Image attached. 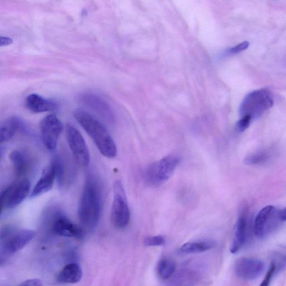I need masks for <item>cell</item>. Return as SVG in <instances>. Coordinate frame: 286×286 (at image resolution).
Listing matches in <instances>:
<instances>
[{
    "label": "cell",
    "instance_id": "obj_22",
    "mask_svg": "<svg viewBox=\"0 0 286 286\" xmlns=\"http://www.w3.org/2000/svg\"><path fill=\"white\" fill-rule=\"evenodd\" d=\"M270 153L266 151L258 152L253 155L247 156L244 159V163L249 166H258L263 165L270 160Z\"/></svg>",
    "mask_w": 286,
    "mask_h": 286
},
{
    "label": "cell",
    "instance_id": "obj_23",
    "mask_svg": "<svg viewBox=\"0 0 286 286\" xmlns=\"http://www.w3.org/2000/svg\"><path fill=\"white\" fill-rule=\"evenodd\" d=\"M166 239L162 235L147 236L144 240V244L147 246H158L166 243Z\"/></svg>",
    "mask_w": 286,
    "mask_h": 286
},
{
    "label": "cell",
    "instance_id": "obj_13",
    "mask_svg": "<svg viewBox=\"0 0 286 286\" xmlns=\"http://www.w3.org/2000/svg\"><path fill=\"white\" fill-rule=\"evenodd\" d=\"M81 101L104 120L110 123L114 122V115L112 110L101 98L91 94H85L81 96Z\"/></svg>",
    "mask_w": 286,
    "mask_h": 286
},
{
    "label": "cell",
    "instance_id": "obj_8",
    "mask_svg": "<svg viewBox=\"0 0 286 286\" xmlns=\"http://www.w3.org/2000/svg\"><path fill=\"white\" fill-rule=\"evenodd\" d=\"M30 190V181L23 180L10 185L2 191L0 197L1 213L4 209L13 208L21 204L29 194Z\"/></svg>",
    "mask_w": 286,
    "mask_h": 286
},
{
    "label": "cell",
    "instance_id": "obj_11",
    "mask_svg": "<svg viewBox=\"0 0 286 286\" xmlns=\"http://www.w3.org/2000/svg\"><path fill=\"white\" fill-rule=\"evenodd\" d=\"M265 268V264L260 260L241 257L235 263L234 272L240 279L251 281L261 276Z\"/></svg>",
    "mask_w": 286,
    "mask_h": 286
},
{
    "label": "cell",
    "instance_id": "obj_3",
    "mask_svg": "<svg viewBox=\"0 0 286 286\" xmlns=\"http://www.w3.org/2000/svg\"><path fill=\"white\" fill-rule=\"evenodd\" d=\"M273 105L272 93L267 89L253 91L246 95L239 109L241 117L249 116L251 118H259Z\"/></svg>",
    "mask_w": 286,
    "mask_h": 286
},
{
    "label": "cell",
    "instance_id": "obj_1",
    "mask_svg": "<svg viewBox=\"0 0 286 286\" xmlns=\"http://www.w3.org/2000/svg\"><path fill=\"white\" fill-rule=\"evenodd\" d=\"M102 209V191L97 178L92 175L86 178L82 190L78 216L82 226L93 229L100 220Z\"/></svg>",
    "mask_w": 286,
    "mask_h": 286
},
{
    "label": "cell",
    "instance_id": "obj_27",
    "mask_svg": "<svg viewBox=\"0 0 286 286\" xmlns=\"http://www.w3.org/2000/svg\"><path fill=\"white\" fill-rule=\"evenodd\" d=\"M20 285L41 286L43 285L42 280L39 279H29L22 282Z\"/></svg>",
    "mask_w": 286,
    "mask_h": 286
},
{
    "label": "cell",
    "instance_id": "obj_30",
    "mask_svg": "<svg viewBox=\"0 0 286 286\" xmlns=\"http://www.w3.org/2000/svg\"><path fill=\"white\" fill-rule=\"evenodd\" d=\"M279 217L282 222H286V207L280 210Z\"/></svg>",
    "mask_w": 286,
    "mask_h": 286
},
{
    "label": "cell",
    "instance_id": "obj_29",
    "mask_svg": "<svg viewBox=\"0 0 286 286\" xmlns=\"http://www.w3.org/2000/svg\"><path fill=\"white\" fill-rule=\"evenodd\" d=\"M276 266L277 269L278 268V271L283 270V269L286 268V252L284 255L282 256V258H280L278 265Z\"/></svg>",
    "mask_w": 286,
    "mask_h": 286
},
{
    "label": "cell",
    "instance_id": "obj_26",
    "mask_svg": "<svg viewBox=\"0 0 286 286\" xmlns=\"http://www.w3.org/2000/svg\"><path fill=\"white\" fill-rule=\"evenodd\" d=\"M277 269L276 264L274 262L272 264L271 266L269 268L267 273L266 275L265 279L263 280L261 285L267 286L270 283L271 279L273 277V274L276 272Z\"/></svg>",
    "mask_w": 286,
    "mask_h": 286
},
{
    "label": "cell",
    "instance_id": "obj_6",
    "mask_svg": "<svg viewBox=\"0 0 286 286\" xmlns=\"http://www.w3.org/2000/svg\"><path fill=\"white\" fill-rule=\"evenodd\" d=\"M180 162L179 157L170 155L153 164L147 170V183L153 186H159L167 182L171 177Z\"/></svg>",
    "mask_w": 286,
    "mask_h": 286
},
{
    "label": "cell",
    "instance_id": "obj_25",
    "mask_svg": "<svg viewBox=\"0 0 286 286\" xmlns=\"http://www.w3.org/2000/svg\"><path fill=\"white\" fill-rule=\"evenodd\" d=\"M249 46V43L245 41L239 44L238 45L236 46L233 48L228 49L227 52L229 54H236L239 53L245 50Z\"/></svg>",
    "mask_w": 286,
    "mask_h": 286
},
{
    "label": "cell",
    "instance_id": "obj_10",
    "mask_svg": "<svg viewBox=\"0 0 286 286\" xmlns=\"http://www.w3.org/2000/svg\"><path fill=\"white\" fill-rule=\"evenodd\" d=\"M63 126L55 115H48L41 122L40 129L44 145L47 150L53 151L57 148Z\"/></svg>",
    "mask_w": 286,
    "mask_h": 286
},
{
    "label": "cell",
    "instance_id": "obj_20",
    "mask_svg": "<svg viewBox=\"0 0 286 286\" xmlns=\"http://www.w3.org/2000/svg\"><path fill=\"white\" fill-rule=\"evenodd\" d=\"M10 158L16 175L20 177L25 174L28 165V160L25 154L20 151H14L11 153Z\"/></svg>",
    "mask_w": 286,
    "mask_h": 286
},
{
    "label": "cell",
    "instance_id": "obj_24",
    "mask_svg": "<svg viewBox=\"0 0 286 286\" xmlns=\"http://www.w3.org/2000/svg\"><path fill=\"white\" fill-rule=\"evenodd\" d=\"M252 119L251 117L246 116L241 117V118L238 121L237 124H236V129L239 132H243L246 129L248 128Z\"/></svg>",
    "mask_w": 286,
    "mask_h": 286
},
{
    "label": "cell",
    "instance_id": "obj_14",
    "mask_svg": "<svg viewBox=\"0 0 286 286\" xmlns=\"http://www.w3.org/2000/svg\"><path fill=\"white\" fill-rule=\"evenodd\" d=\"M247 222L244 212L239 214L235 227L234 237L230 247V252L235 254L239 252L245 243L247 236Z\"/></svg>",
    "mask_w": 286,
    "mask_h": 286
},
{
    "label": "cell",
    "instance_id": "obj_18",
    "mask_svg": "<svg viewBox=\"0 0 286 286\" xmlns=\"http://www.w3.org/2000/svg\"><path fill=\"white\" fill-rule=\"evenodd\" d=\"M23 127V123L18 118L14 117L5 120L0 127V141L2 143L10 140L16 132Z\"/></svg>",
    "mask_w": 286,
    "mask_h": 286
},
{
    "label": "cell",
    "instance_id": "obj_9",
    "mask_svg": "<svg viewBox=\"0 0 286 286\" xmlns=\"http://www.w3.org/2000/svg\"><path fill=\"white\" fill-rule=\"evenodd\" d=\"M65 131L68 145L75 161L81 166H87L90 162V155L84 137L73 125H67Z\"/></svg>",
    "mask_w": 286,
    "mask_h": 286
},
{
    "label": "cell",
    "instance_id": "obj_17",
    "mask_svg": "<svg viewBox=\"0 0 286 286\" xmlns=\"http://www.w3.org/2000/svg\"><path fill=\"white\" fill-rule=\"evenodd\" d=\"M83 276V271L78 263H72L65 266L57 277L58 281L62 283H78Z\"/></svg>",
    "mask_w": 286,
    "mask_h": 286
},
{
    "label": "cell",
    "instance_id": "obj_5",
    "mask_svg": "<svg viewBox=\"0 0 286 286\" xmlns=\"http://www.w3.org/2000/svg\"><path fill=\"white\" fill-rule=\"evenodd\" d=\"M111 219L115 228L123 229L128 226L130 211L127 198L122 181L118 180L114 184V200Z\"/></svg>",
    "mask_w": 286,
    "mask_h": 286
},
{
    "label": "cell",
    "instance_id": "obj_21",
    "mask_svg": "<svg viewBox=\"0 0 286 286\" xmlns=\"http://www.w3.org/2000/svg\"><path fill=\"white\" fill-rule=\"evenodd\" d=\"M175 263L168 258L159 260L157 266V273L159 278L167 280L171 278L175 272Z\"/></svg>",
    "mask_w": 286,
    "mask_h": 286
},
{
    "label": "cell",
    "instance_id": "obj_4",
    "mask_svg": "<svg viewBox=\"0 0 286 286\" xmlns=\"http://www.w3.org/2000/svg\"><path fill=\"white\" fill-rule=\"evenodd\" d=\"M10 231H5L2 234L1 253L0 260L1 264L6 261L15 253L23 249L34 238V231L23 229L10 233Z\"/></svg>",
    "mask_w": 286,
    "mask_h": 286
},
{
    "label": "cell",
    "instance_id": "obj_12",
    "mask_svg": "<svg viewBox=\"0 0 286 286\" xmlns=\"http://www.w3.org/2000/svg\"><path fill=\"white\" fill-rule=\"evenodd\" d=\"M52 229L55 234L64 237L81 239L84 235L83 229L63 214H59L55 218Z\"/></svg>",
    "mask_w": 286,
    "mask_h": 286
},
{
    "label": "cell",
    "instance_id": "obj_16",
    "mask_svg": "<svg viewBox=\"0 0 286 286\" xmlns=\"http://www.w3.org/2000/svg\"><path fill=\"white\" fill-rule=\"evenodd\" d=\"M25 105L30 111L34 113L51 111L56 108L55 102L35 93H32L26 97Z\"/></svg>",
    "mask_w": 286,
    "mask_h": 286
},
{
    "label": "cell",
    "instance_id": "obj_19",
    "mask_svg": "<svg viewBox=\"0 0 286 286\" xmlns=\"http://www.w3.org/2000/svg\"><path fill=\"white\" fill-rule=\"evenodd\" d=\"M214 246L216 242L212 240L191 241L181 246L177 252L180 255L200 254L211 249Z\"/></svg>",
    "mask_w": 286,
    "mask_h": 286
},
{
    "label": "cell",
    "instance_id": "obj_28",
    "mask_svg": "<svg viewBox=\"0 0 286 286\" xmlns=\"http://www.w3.org/2000/svg\"><path fill=\"white\" fill-rule=\"evenodd\" d=\"M12 43L13 40L12 38L5 37H0V46L1 47L9 46L11 44H12Z\"/></svg>",
    "mask_w": 286,
    "mask_h": 286
},
{
    "label": "cell",
    "instance_id": "obj_7",
    "mask_svg": "<svg viewBox=\"0 0 286 286\" xmlns=\"http://www.w3.org/2000/svg\"><path fill=\"white\" fill-rule=\"evenodd\" d=\"M278 209L272 205L263 207L258 212L254 223V233L257 238L263 239L277 229L281 220Z\"/></svg>",
    "mask_w": 286,
    "mask_h": 286
},
{
    "label": "cell",
    "instance_id": "obj_2",
    "mask_svg": "<svg viewBox=\"0 0 286 286\" xmlns=\"http://www.w3.org/2000/svg\"><path fill=\"white\" fill-rule=\"evenodd\" d=\"M74 117L86 131L102 155L108 158H113L117 155L116 145L102 124L91 115L84 111H76Z\"/></svg>",
    "mask_w": 286,
    "mask_h": 286
},
{
    "label": "cell",
    "instance_id": "obj_15",
    "mask_svg": "<svg viewBox=\"0 0 286 286\" xmlns=\"http://www.w3.org/2000/svg\"><path fill=\"white\" fill-rule=\"evenodd\" d=\"M56 173L51 163L50 166L44 170L41 178L31 192L30 198H34L50 191L53 188Z\"/></svg>",
    "mask_w": 286,
    "mask_h": 286
}]
</instances>
